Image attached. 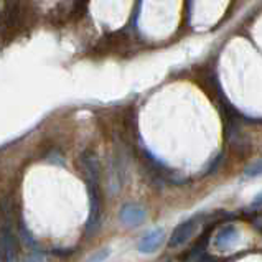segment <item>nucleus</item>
<instances>
[{"label": "nucleus", "instance_id": "nucleus-1", "mask_svg": "<svg viewBox=\"0 0 262 262\" xmlns=\"http://www.w3.org/2000/svg\"><path fill=\"white\" fill-rule=\"evenodd\" d=\"M83 162V170L86 175V183L89 190V218L86 223V234H94L101 224V211H102V200H101V188H99V178H101V167L99 159L94 152H84L81 157Z\"/></svg>", "mask_w": 262, "mask_h": 262}, {"label": "nucleus", "instance_id": "nucleus-2", "mask_svg": "<svg viewBox=\"0 0 262 262\" xmlns=\"http://www.w3.org/2000/svg\"><path fill=\"white\" fill-rule=\"evenodd\" d=\"M198 221H200L198 218H190L183 223H180L170 236V241H168L170 248H180V246H185L186 243H188L193 237V234L196 233Z\"/></svg>", "mask_w": 262, "mask_h": 262}, {"label": "nucleus", "instance_id": "nucleus-3", "mask_svg": "<svg viewBox=\"0 0 262 262\" xmlns=\"http://www.w3.org/2000/svg\"><path fill=\"white\" fill-rule=\"evenodd\" d=\"M147 218V211L144 206L136 205V203H127L121 208L119 211V220L124 224V226L129 228H137Z\"/></svg>", "mask_w": 262, "mask_h": 262}, {"label": "nucleus", "instance_id": "nucleus-4", "mask_svg": "<svg viewBox=\"0 0 262 262\" xmlns=\"http://www.w3.org/2000/svg\"><path fill=\"white\" fill-rule=\"evenodd\" d=\"M165 241V231L163 228H155L140 239L137 249L140 254H154L160 249V246Z\"/></svg>", "mask_w": 262, "mask_h": 262}, {"label": "nucleus", "instance_id": "nucleus-5", "mask_svg": "<svg viewBox=\"0 0 262 262\" xmlns=\"http://www.w3.org/2000/svg\"><path fill=\"white\" fill-rule=\"evenodd\" d=\"M239 237H241V233H239V229L234 224H226V226H223L218 233H216L214 246H216V249H220V251H228L233 248L234 244H237Z\"/></svg>", "mask_w": 262, "mask_h": 262}, {"label": "nucleus", "instance_id": "nucleus-6", "mask_svg": "<svg viewBox=\"0 0 262 262\" xmlns=\"http://www.w3.org/2000/svg\"><path fill=\"white\" fill-rule=\"evenodd\" d=\"M17 237H15L10 224H5L2 228V256L5 262H15L17 260Z\"/></svg>", "mask_w": 262, "mask_h": 262}, {"label": "nucleus", "instance_id": "nucleus-7", "mask_svg": "<svg viewBox=\"0 0 262 262\" xmlns=\"http://www.w3.org/2000/svg\"><path fill=\"white\" fill-rule=\"evenodd\" d=\"M244 175L248 177V178H257V177H260L262 175V159L257 160V162H254V163H251L249 167H246Z\"/></svg>", "mask_w": 262, "mask_h": 262}, {"label": "nucleus", "instance_id": "nucleus-8", "mask_svg": "<svg viewBox=\"0 0 262 262\" xmlns=\"http://www.w3.org/2000/svg\"><path fill=\"white\" fill-rule=\"evenodd\" d=\"M109 256H111V249L109 248H102L97 252H94L91 257H88L84 262H104L106 259H109Z\"/></svg>", "mask_w": 262, "mask_h": 262}, {"label": "nucleus", "instance_id": "nucleus-9", "mask_svg": "<svg viewBox=\"0 0 262 262\" xmlns=\"http://www.w3.org/2000/svg\"><path fill=\"white\" fill-rule=\"evenodd\" d=\"M260 205H262V191L257 194L256 198L252 200V205H251V206H260Z\"/></svg>", "mask_w": 262, "mask_h": 262}, {"label": "nucleus", "instance_id": "nucleus-10", "mask_svg": "<svg viewBox=\"0 0 262 262\" xmlns=\"http://www.w3.org/2000/svg\"><path fill=\"white\" fill-rule=\"evenodd\" d=\"M24 262H45V260H43V257H40V256H32V257H27Z\"/></svg>", "mask_w": 262, "mask_h": 262}, {"label": "nucleus", "instance_id": "nucleus-11", "mask_svg": "<svg viewBox=\"0 0 262 262\" xmlns=\"http://www.w3.org/2000/svg\"><path fill=\"white\" fill-rule=\"evenodd\" d=\"M198 262H216V259L213 256H201Z\"/></svg>", "mask_w": 262, "mask_h": 262}]
</instances>
